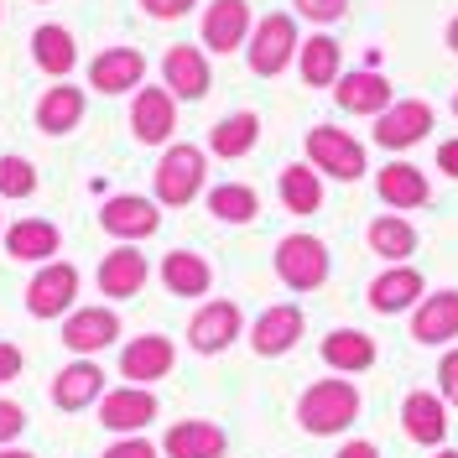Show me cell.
I'll return each mask as SVG.
<instances>
[{
	"label": "cell",
	"instance_id": "obj_13",
	"mask_svg": "<svg viewBox=\"0 0 458 458\" xmlns=\"http://www.w3.org/2000/svg\"><path fill=\"white\" fill-rule=\"evenodd\" d=\"M411 339L428 344V349H443V344L458 339V286L428 292V297L411 308Z\"/></svg>",
	"mask_w": 458,
	"mask_h": 458
},
{
	"label": "cell",
	"instance_id": "obj_48",
	"mask_svg": "<svg viewBox=\"0 0 458 458\" xmlns=\"http://www.w3.org/2000/svg\"><path fill=\"white\" fill-rule=\"evenodd\" d=\"M454 114H458V94H454Z\"/></svg>",
	"mask_w": 458,
	"mask_h": 458
},
{
	"label": "cell",
	"instance_id": "obj_34",
	"mask_svg": "<svg viewBox=\"0 0 458 458\" xmlns=\"http://www.w3.org/2000/svg\"><path fill=\"white\" fill-rule=\"evenodd\" d=\"M57 245H63V234H57V225H47V219H21V225L5 229V250L16 260H47L57 256Z\"/></svg>",
	"mask_w": 458,
	"mask_h": 458
},
{
	"label": "cell",
	"instance_id": "obj_15",
	"mask_svg": "<svg viewBox=\"0 0 458 458\" xmlns=\"http://www.w3.org/2000/svg\"><path fill=\"white\" fill-rule=\"evenodd\" d=\"M334 99H339L344 114H380V110L396 105V99H391V79H386L380 68H349V73H339Z\"/></svg>",
	"mask_w": 458,
	"mask_h": 458
},
{
	"label": "cell",
	"instance_id": "obj_35",
	"mask_svg": "<svg viewBox=\"0 0 458 458\" xmlns=\"http://www.w3.org/2000/svg\"><path fill=\"white\" fill-rule=\"evenodd\" d=\"M208 214L225 219V225H250L260 214V193L250 182H219V188L208 193Z\"/></svg>",
	"mask_w": 458,
	"mask_h": 458
},
{
	"label": "cell",
	"instance_id": "obj_3",
	"mask_svg": "<svg viewBox=\"0 0 458 458\" xmlns=\"http://www.w3.org/2000/svg\"><path fill=\"white\" fill-rule=\"evenodd\" d=\"M334 260H328V245L318 234H286L276 240V276H282L286 292H318L328 282Z\"/></svg>",
	"mask_w": 458,
	"mask_h": 458
},
{
	"label": "cell",
	"instance_id": "obj_16",
	"mask_svg": "<svg viewBox=\"0 0 458 458\" xmlns=\"http://www.w3.org/2000/svg\"><path fill=\"white\" fill-rule=\"evenodd\" d=\"M422 297H428V292H422V271H411V266H386L370 282V292H365V302H370L380 318L411 313Z\"/></svg>",
	"mask_w": 458,
	"mask_h": 458
},
{
	"label": "cell",
	"instance_id": "obj_2",
	"mask_svg": "<svg viewBox=\"0 0 458 458\" xmlns=\"http://www.w3.org/2000/svg\"><path fill=\"white\" fill-rule=\"evenodd\" d=\"M157 203H167V208H182V203H193L203 193V177H208V157H203L199 146L177 141L162 151V162H157Z\"/></svg>",
	"mask_w": 458,
	"mask_h": 458
},
{
	"label": "cell",
	"instance_id": "obj_38",
	"mask_svg": "<svg viewBox=\"0 0 458 458\" xmlns=\"http://www.w3.org/2000/svg\"><path fill=\"white\" fill-rule=\"evenodd\" d=\"M437 396H443V406L458 411V349H443V360H437Z\"/></svg>",
	"mask_w": 458,
	"mask_h": 458
},
{
	"label": "cell",
	"instance_id": "obj_10",
	"mask_svg": "<svg viewBox=\"0 0 458 458\" xmlns=\"http://www.w3.org/2000/svg\"><path fill=\"white\" fill-rule=\"evenodd\" d=\"M302 328H308L302 308H297V302H276V308H266V313L250 323V349H256L260 360H282V354L297 349Z\"/></svg>",
	"mask_w": 458,
	"mask_h": 458
},
{
	"label": "cell",
	"instance_id": "obj_12",
	"mask_svg": "<svg viewBox=\"0 0 458 458\" xmlns=\"http://www.w3.org/2000/svg\"><path fill=\"white\" fill-rule=\"evenodd\" d=\"M172 365H177V344L167 334H141L120 349V375L131 386H151V380H167Z\"/></svg>",
	"mask_w": 458,
	"mask_h": 458
},
{
	"label": "cell",
	"instance_id": "obj_5",
	"mask_svg": "<svg viewBox=\"0 0 458 458\" xmlns=\"http://www.w3.org/2000/svg\"><path fill=\"white\" fill-rule=\"evenodd\" d=\"M297 21L286 16V11H271V16H260L256 27H250V42H245V57H250V73L260 79H276L286 63L297 57Z\"/></svg>",
	"mask_w": 458,
	"mask_h": 458
},
{
	"label": "cell",
	"instance_id": "obj_37",
	"mask_svg": "<svg viewBox=\"0 0 458 458\" xmlns=\"http://www.w3.org/2000/svg\"><path fill=\"white\" fill-rule=\"evenodd\" d=\"M292 5L313 27H334V21H344V11H349V0H292Z\"/></svg>",
	"mask_w": 458,
	"mask_h": 458
},
{
	"label": "cell",
	"instance_id": "obj_9",
	"mask_svg": "<svg viewBox=\"0 0 458 458\" xmlns=\"http://www.w3.org/2000/svg\"><path fill=\"white\" fill-rule=\"evenodd\" d=\"M120 339V313L114 308H73V313L63 318V344H68V354H79V360H94L99 349H110Z\"/></svg>",
	"mask_w": 458,
	"mask_h": 458
},
{
	"label": "cell",
	"instance_id": "obj_36",
	"mask_svg": "<svg viewBox=\"0 0 458 458\" xmlns=\"http://www.w3.org/2000/svg\"><path fill=\"white\" fill-rule=\"evenodd\" d=\"M37 193V167L27 157H0V199H31Z\"/></svg>",
	"mask_w": 458,
	"mask_h": 458
},
{
	"label": "cell",
	"instance_id": "obj_41",
	"mask_svg": "<svg viewBox=\"0 0 458 458\" xmlns=\"http://www.w3.org/2000/svg\"><path fill=\"white\" fill-rule=\"evenodd\" d=\"M199 0H141L146 16H157V21H177V16H188Z\"/></svg>",
	"mask_w": 458,
	"mask_h": 458
},
{
	"label": "cell",
	"instance_id": "obj_21",
	"mask_svg": "<svg viewBox=\"0 0 458 458\" xmlns=\"http://www.w3.org/2000/svg\"><path fill=\"white\" fill-rule=\"evenodd\" d=\"M229 437L219 422H203V417H188V422H172L162 432V454L167 458H225Z\"/></svg>",
	"mask_w": 458,
	"mask_h": 458
},
{
	"label": "cell",
	"instance_id": "obj_40",
	"mask_svg": "<svg viewBox=\"0 0 458 458\" xmlns=\"http://www.w3.org/2000/svg\"><path fill=\"white\" fill-rule=\"evenodd\" d=\"M99 458H157V448H151L141 432H136V437H114V443H110Z\"/></svg>",
	"mask_w": 458,
	"mask_h": 458
},
{
	"label": "cell",
	"instance_id": "obj_19",
	"mask_svg": "<svg viewBox=\"0 0 458 458\" xmlns=\"http://www.w3.org/2000/svg\"><path fill=\"white\" fill-rule=\"evenodd\" d=\"M250 42V5L245 0H214L203 11V47L214 53H240Z\"/></svg>",
	"mask_w": 458,
	"mask_h": 458
},
{
	"label": "cell",
	"instance_id": "obj_26",
	"mask_svg": "<svg viewBox=\"0 0 458 458\" xmlns=\"http://www.w3.org/2000/svg\"><path fill=\"white\" fill-rule=\"evenodd\" d=\"M375 188H380V203H391V208H422L432 199V182L422 177V167H411V162H386V167L375 172Z\"/></svg>",
	"mask_w": 458,
	"mask_h": 458
},
{
	"label": "cell",
	"instance_id": "obj_1",
	"mask_svg": "<svg viewBox=\"0 0 458 458\" xmlns=\"http://www.w3.org/2000/svg\"><path fill=\"white\" fill-rule=\"evenodd\" d=\"M297 422L313 437H339L360 422V386L344 380V375H328V380H313L302 396H297Z\"/></svg>",
	"mask_w": 458,
	"mask_h": 458
},
{
	"label": "cell",
	"instance_id": "obj_28",
	"mask_svg": "<svg viewBox=\"0 0 458 458\" xmlns=\"http://www.w3.org/2000/svg\"><path fill=\"white\" fill-rule=\"evenodd\" d=\"M339 57H344V47L328 37V31H313L302 47H297V73H302V84L308 89H334L339 84Z\"/></svg>",
	"mask_w": 458,
	"mask_h": 458
},
{
	"label": "cell",
	"instance_id": "obj_22",
	"mask_svg": "<svg viewBox=\"0 0 458 458\" xmlns=\"http://www.w3.org/2000/svg\"><path fill=\"white\" fill-rule=\"evenodd\" d=\"M105 396V370L94 360H73L53 375V406L57 411H84V406H99Z\"/></svg>",
	"mask_w": 458,
	"mask_h": 458
},
{
	"label": "cell",
	"instance_id": "obj_11",
	"mask_svg": "<svg viewBox=\"0 0 458 458\" xmlns=\"http://www.w3.org/2000/svg\"><path fill=\"white\" fill-rule=\"evenodd\" d=\"M432 105L428 99H396L391 110L375 114V141L386 146V151H406V146H417L422 136L432 131Z\"/></svg>",
	"mask_w": 458,
	"mask_h": 458
},
{
	"label": "cell",
	"instance_id": "obj_44",
	"mask_svg": "<svg viewBox=\"0 0 458 458\" xmlns=\"http://www.w3.org/2000/svg\"><path fill=\"white\" fill-rule=\"evenodd\" d=\"M334 458H380V448H375V443H365V437H354V443H344Z\"/></svg>",
	"mask_w": 458,
	"mask_h": 458
},
{
	"label": "cell",
	"instance_id": "obj_27",
	"mask_svg": "<svg viewBox=\"0 0 458 458\" xmlns=\"http://www.w3.org/2000/svg\"><path fill=\"white\" fill-rule=\"evenodd\" d=\"M162 286H167L172 297H208L214 266H208L199 250H167V256H162Z\"/></svg>",
	"mask_w": 458,
	"mask_h": 458
},
{
	"label": "cell",
	"instance_id": "obj_8",
	"mask_svg": "<svg viewBox=\"0 0 458 458\" xmlns=\"http://www.w3.org/2000/svg\"><path fill=\"white\" fill-rule=\"evenodd\" d=\"M240 328H245L240 308L229 297H214V302H203L199 313L188 318V349L193 354H225L229 344L240 339Z\"/></svg>",
	"mask_w": 458,
	"mask_h": 458
},
{
	"label": "cell",
	"instance_id": "obj_18",
	"mask_svg": "<svg viewBox=\"0 0 458 458\" xmlns=\"http://www.w3.org/2000/svg\"><path fill=\"white\" fill-rule=\"evenodd\" d=\"M401 432L411 443H422V448H443V437H448V406H443V396L406 391V401H401Z\"/></svg>",
	"mask_w": 458,
	"mask_h": 458
},
{
	"label": "cell",
	"instance_id": "obj_33",
	"mask_svg": "<svg viewBox=\"0 0 458 458\" xmlns=\"http://www.w3.org/2000/svg\"><path fill=\"white\" fill-rule=\"evenodd\" d=\"M365 240H370V250L380 260L406 266V256L417 250V225H411V219H401V214H380V219H370Z\"/></svg>",
	"mask_w": 458,
	"mask_h": 458
},
{
	"label": "cell",
	"instance_id": "obj_6",
	"mask_svg": "<svg viewBox=\"0 0 458 458\" xmlns=\"http://www.w3.org/2000/svg\"><path fill=\"white\" fill-rule=\"evenodd\" d=\"M157 422V396L151 386H114L99 396V428H110L114 437H136Z\"/></svg>",
	"mask_w": 458,
	"mask_h": 458
},
{
	"label": "cell",
	"instance_id": "obj_24",
	"mask_svg": "<svg viewBox=\"0 0 458 458\" xmlns=\"http://www.w3.org/2000/svg\"><path fill=\"white\" fill-rule=\"evenodd\" d=\"M318 354H323V365H328L334 375L375 370V339L365 334V328H334V334H323Z\"/></svg>",
	"mask_w": 458,
	"mask_h": 458
},
{
	"label": "cell",
	"instance_id": "obj_30",
	"mask_svg": "<svg viewBox=\"0 0 458 458\" xmlns=\"http://www.w3.org/2000/svg\"><path fill=\"white\" fill-rule=\"evenodd\" d=\"M79 120H84V89L53 84L37 99V131H47V136H68Z\"/></svg>",
	"mask_w": 458,
	"mask_h": 458
},
{
	"label": "cell",
	"instance_id": "obj_39",
	"mask_svg": "<svg viewBox=\"0 0 458 458\" xmlns=\"http://www.w3.org/2000/svg\"><path fill=\"white\" fill-rule=\"evenodd\" d=\"M21 428H27V411H21L16 401L0 396V448H11V443L21 437Z\"/></svg>",
	"mask_w": 458,
	"mask_h": 458
},
{
	"label": "cell",
	"instance_id": "obj_32",
	"mask_svg": "<svg viewBox=\"0 0 458 458\" xmlns=\"http://www.w3.org/2000/svg\"><path fill=\"white\" fill-rule=\"evenodd\" d=\"M276 193H282L286 214L308 219V214L323 208V177H318L308 162H292V167H282V177H276Z\"/></svg>",
	"mask_w": 458,
	"mask_h": 458
},
{
	"label": "cell",
	"instance_id": "obj_23",
	"mask_svg": "<svg viewBox=\"0 0 458 458\" xmlns=\"http://www.w3.org/2000/svg\"><path fill=\"white\" fill-rule=\"evenodd\" d=\"M99 225L110 229L114 240H146V234H157L162 229V214H157V203L141 199V193H120V199L105 203V214H99Z\"/></svg>",
	"mask_w": 458,
	"mask_h": 458
},
{
	"label": "cell",
	"instance_id": "obj_31",
	"mask_svg": "<svg viewBox=\"0 0 458 458\" xmlns=\"http://www.w3.org/2000/svg\"><path fill=\"white\" fill-rule=\"evenodd\" d=\"M31 57H37V68H42V73L63 79V73H73V63H79V42H73V31H68V27L47 21V27L31 31Z\"/></svg>",
	"mask_w": 458,
	"mask_h": 458
},
{
	"label": "cell",
	"instance_id": "obj_4",
	"mask_svg": "<svg viewBox=\"0 0 458 458\" xmlns=\"http://www.w3.org/2000/svg\"><path fill=\"white\" fill-rule=\"evenodd\" d=\"M308 167L318 177H339V182H360L365 177V146L339 125H313L308 131Z\"/></svg>",
	"mask_w": 458,
	"mask_h": 458
},
{
	"label": "cell",
	"instance_id": "obj_20",
	"mask_svg": "<svg viewBox=\"0 0 458 458\" xmlns=\"http://www.w3.org/2000/svg\"><path fill=\"white\" fill-rule=\"evenodd\" d=\"M146 276H151V260L136 250V245H114L110 256L99 260V292L105 297H114V302H125V297H136L146 286Z\"/></svg>",
	"mask_w": 458,
	"mask_h": 458
},
{
	"label": "cell",
	"instance_id": "obj_14",
	"mask_svg": "<svg viewBox=\"0 0 458 458\" xmlns=\"http://www.w3.org/2000/svg\"><path fill=\"white\" fill-rule=\"evenodd\" d=\"M208 84H214V73H208L203 47H193V42L167 47V57H162V89H167L172 99H203Z\"/></svg>",
	"mask_w": 458,
	"mask_h": 458
},
{
	"label": "cell",
	"instance_id": "obj_29",
	"mask_svg": "<svg viewBox=\"0 0 458 458\" xmlns=\"http://www.w3.org/2000/svg\"><path fill=\"white\" fill-rule=\"evenodd\" d=\"M256 141H260V114L256 110H234L208 131V151L225 157V162H240L245 151H256Z\"/></svg>",
	"mask_w": 458,
	"mask_h": 458
},
{
	"label": "cell",
	"instance_id": "obj_25",
	"mask_svg": "<svg viewBox=\"0 0 458 458\" xmlns=\"http://www.w3.org/2000/svg\"><path fill=\"white\" fill-rule=\"evenodd\" d=\"M146 79V57L136 47H105V53L89 63V84L99 94H125V89H141Z\"/></svg>",
	"mask_w": 458,
	"mask_h": 458
},
{
	"label": "cell",
	"instance_id": "obj_46",
	"mask_svg": "<svg viewBox=\"0 0 458 458\" xmlns=\"http://www.w3.org/2000/svg\"><path fill=\"white\" fill-rule=\"evenodd\" d=\"M448 47H454V53H458V16H454V21H448Z\"/></svg>",
	"mask_w": 458,
	"mask_h": 458
},
{
	"label": "cell",
	"instance_id": "obj_45",
	"mask_svg": "<svg viewBox=\"0 0 458 458\" xmlns=\"http://www.w3.org/2000/svg\"><path fill=\"white\" fill-rule=\"evenodd\" d=\"M0 458H37V454H27V448H0Z\"/></svg>",
	"mask_w": 458,
	"mask_h": 458
},
{
	"label": "cell",
	"instance_id": "obj_43",
	"mask_svg": "<svg viewBox=\"0 0 458 458\" xmlns=\"http://www.w3.org/2000/svg\"><path fill=\"white\" fill-rule=\"evenodd\" d=\"M437 172L458 177V141H443V146H437Z\"/></svg>",
	"mask_w": 458,
	"mask_h": 458
},
{
	"label": "cell",
	"instance_id": "obj_47",
	"mask_svg": "<svg viewBox=\"0 0 458 458\" xmlns=\"http://www.w3.org/2000/svg\"><path fill=\"white\" fill-rule=\"evenodd\" d=\"M437 458H458V448H437Z\"/></svg>",
	"mask_w": 458,
	"mask_h": 458
},
{
	"label": "cell",
	"instance_id": "obj_7",
	"mask_svg": "<svg viewBox=\"0 0 458 458\" xmlns=\"http://www.w3.org/2000/svg\"><path fill=\"white\" fill-rule=\"evenodd\" d=\"M79 297V266L68 260H47L27 286V313L31 318H68Z\"/></svg>",
	"mask_w": 458,
	"mask_h": 458
},
{
	"label": "cell",
	"instance_id": "obj_42",
	"mask_svg": "<svg viewBox=\"0 0 458 458\" xmlns=\"http://www.w3.org/2000/svg\"><path fill=\"white\" fill-rule=\"evenodd\" d=\"M21 365H27V354H21L16 344H5V339H0V386L21 380Z\"/></svg>",
	"mask_w": 458,
	"mask_h": 458
},
{
	"label": "cell",
	"instance_id": "obj_17",
	"mask_svg": "<svg viewBox=\"0 0 458 458\" xmlns=\"http://www.w3.org/2000/svg\"><path fill=\"white\" fill-rule=\"evenodd\" d=\"M131 131L141 146H162L177 131V99L167 89H136V105H131Z\"/></svg>",
	"mask_w": 458,
	"mask_h": 458
}]
</instances>
